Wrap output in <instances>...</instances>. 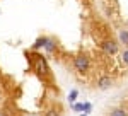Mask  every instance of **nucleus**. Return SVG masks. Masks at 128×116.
Returning a JSON list of instances; mask_svg holds the SVG:
<instances>
[{
	"label": "nucleus",
	"instance_id": "f257e3e1",
	"mask_svg": "<svg viewBox=\"0 0 128 116\" xmlns=\"http://www.w3.org/2000/svg\"><path fill=\"white\" fill-rule=\"evenodd\" d=\"M74 65L79 72H87L89 70V58L84 56V55H79V56L74 58Z\"/></svg>",
	"mask_w": 128,
	"mask_h": 116
},
{
	"label": "nucleus",
	"instance_id": "f03ea898",
	"mask_svg": "<svg viewBox=\"0 0 128 116\" xmlns=\"http://www.w3.org/2000/svg\"><path fill=\"white\" fill-rule=\"evenodd\" d=\"M102 50L108 53V55H116L118 53V44L114 41H104L102 43Z\"/></svg>",
	"mask_w": 128,
	"mask_h": 116
},
{
	"label": "nucleus",
	"instance_id": "7ed1b4c3",
	"mask_svg": "<svg viewBox=\"0 0 128 116\" xmlns=\"http://www.w3.org/2000/svg\"><path fill=\"white\" fill-rule=\"evenodd\" d=\"M111 86H113V78H111V77H106V75H104V77H101L98 80V87H99V89H102V90L109 89Z\"/></svg>",
	"mask_w": 128,
	"mask_h": 116
},
{
	"label": "nucleus",
	"instance_id": "20e7f679",
	"mask_svg": "<svg viewBox=\"0 0 128 116\" xmlns=\"http://www.w3.org/2000/svg\"><path fill=\"white\" fill-rule=\"evenodd\" d=\"M36 72L38 74H46L48 70H46V63H44V60L41 56H36Z\"/></svg>",
	"mask_w": 128,
	"mask_h": 116
},
{
	"label": "nucleus",
	"instance_id": "39448f33",
	"mask_svg": "<svg viewBox=\"0 0 128 116\" xmlns=\"http://www.w3.org/2000/svg\"><path fill=\"white\" fill-rule=\"evenodd\" d=\"M108 116H128V111L121 109V108H116V109H111V113Z\"/></svg>",
	"mask_w": 128,
	"mask_h": 116
},
{
	"label": "nucleus",
	"instance_id": "423d86ee",
	"mask_svg": "<svg viewBox=\"0 0 128 116\" xmlns=\"http://www.w3.org/2000/svg\"><path fill=\"white\" fill-rule=\"evenodd\" d=\"M44 50H46L48 53H53V51L56 50V43H55L53 39H48V43H46V46H44Z\"/></svg>",
	"mask_w": 128,
	"mask_h": 116
},
{
	"label": "nucleus",
	"instance_id": "0eeeda50",
	"mask_svg": "<svg viewBox=\"0 0 128 116\" xmlns=\"http://www.w3.org/2000/svg\"><path fill=\"white\" fill-rule=\"evenodd\" d=\"M46 43H48V38H40L34 44H32V48H41V46L44 48V46H46Z\"/></svg>",
	"mask_w": 128,
	"mask_h": 116
},
{
	"label": "nucleus",
	"instance_id": "6e6552de",
	"mask_svg": "<svg viewBox=\"0 0 128 116\" xmlns=\"http://www.w3.org/2000/svg\"><path fill=\"white\" fill-rule=\"evenodd\" d=\"M120 39H121L123 44H126V46H128V29H123V31L120 32Z\"/></svg>",
	"mask_w": 128,
	"mask_h": 116
},
{
	"label": "nucleus",
	"instance_id": "1a4fd4ad",
	"mask_svg": "<svg viewBox=\"0 0 128 116\" xmlns=\"http://www.w3.org/2000/svg\"><path fill=\"white\" fill-rule=\"evenodd\" d=\"M77 94H79V92H77L75 89H72V90H70V94H68V101H70V102H74V101H75Z\"/></svg>",
	"mask_w": 128,
	"mask_h": 116
},
{
	"label": "nucleus",
	"instance_id": "9d476101",
	"mask_svg": "<svg viewBox=\"0 0 128 116\" xmlns=\"http://www.w3.org/2000/svg\"><path fill=\"white\" fill-rule=\"evenodd\" d=\"M72 109L74 111H84V104L82 102H75V104H72Z\"/></svg>",
	"mask_w": 128,
	"mask_h": 116
},
{
	"label": "nucleus",
	"instance_id": "9b49d317",
	"mask_svg": "<svg viewBox=\"0 0 128 116\" xmlns=\"http://www.w3.org/2000/svg\"><path fill=\"white\" fill-rule=\"evenodd\" d=\"M90 109H92V104L90 102H84V114H89Z\"/></svg>",
	"mask_w": 128,
	"mask_h": 116
},
{
	"label": "nucleus",
	"instance_id": "f8f14e48",
	"mask_svg": "<svg viewBox=\"0 0 128 116\" xmlns=\"http://www.w3.org/2000/svg\"><path fill=\"white\" fill-rule=\"evenodd\" d=\"M44 116H60V114H58V111H56V109H48Z\"/></svg>",
	"mask_w": 128,
	"mask_h": 116
},
{
	"label": "nucleus",
	"instance_id": "ddd939ff",
	"mask_svg": "<svg viewBox=\"0 0 128 116\" xmlns=\"http://www.w3.org/2000/svg\"><path fill=\"white\" fill-rule=\"evenodd\" d=\"M121 60H123V63L128 65V51H123V55H121Z\"/></svg>",
	"mask_w": 128,
	"mask_h": 116
},
{
	"label": "nucleus",
	"instance_id": "4468645a",
	"mask_svg": "<svg viewBox=\"0 0 128 116\" xmlns=\"http://www.w3.org/2000/svg\"><path fill=\"white\" fill-rule=\"evenodd\" d=\"M80 116H87V114H80Z\"/></svg>",
	"mask_w": 128,
	"mask_h": 116
}]
</instances>
